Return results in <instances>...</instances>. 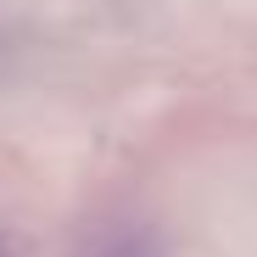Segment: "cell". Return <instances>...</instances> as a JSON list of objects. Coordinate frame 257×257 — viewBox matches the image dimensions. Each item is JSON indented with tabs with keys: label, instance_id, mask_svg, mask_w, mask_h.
Segmentation results:
<instances>
[{
	"label": "cell",
	"instance_id": "obj_1",
	"mask_svg": "<svg viewBox=\"0 0 257 257\" xmlns=\"http://www.w3.org/2000/svg\"><path fill=\"white\" fill-rule=\"evenodd\" d=\"M0 257H12V246H6V235H0Z\"/></svg>",
	"mask_w": 257,
	"mask_h": 257
}]
</instances>
